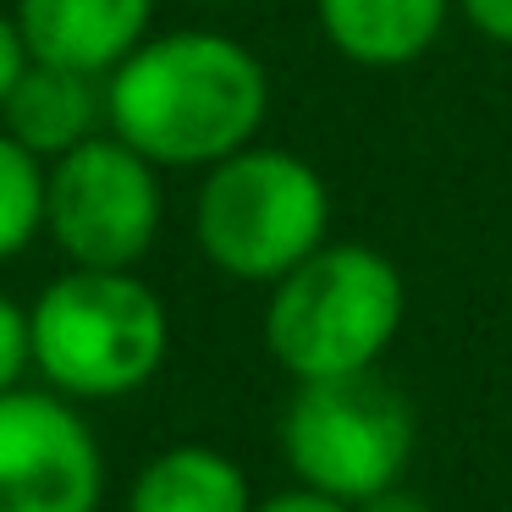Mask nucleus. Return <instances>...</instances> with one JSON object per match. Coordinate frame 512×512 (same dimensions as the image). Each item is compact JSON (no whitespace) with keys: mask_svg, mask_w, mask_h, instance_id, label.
Here are the masks:
<instances>
[{"mask_svg":"<svg viewBox=\"0 0 512 512\" xmlns=\"http://www.w3.org/2000/svg\"><path fill=\"white\" fill-rule=\"evenodd\" d=\"M0 127L50 166L67 149H78L94 133H105V78H89V72H72V67H56V61L28 56L17 89L0 105Z\"/></svg>","mask_w":512,"mask_h":512,"instance_id":"9","label":"nucleus"},{"mask_svg":"<svg viewBox=\"0 0 512 512\" xmlns=\"http://www.w3.org/2000/svg\"><path fill=\"white\" fill-rule=\"evenodd\" d=\"M193 243L226 281L270 287L331 243V188L314 160L254 138L199 171Z\"/></svg>","mask_w":512,"mask_h":512,"instance_id":"4","label":"nucleus"},{"mask_svg":"<svg viewBox=\"0 0 512 512\" xmlns=\"http://www.w3.org/2000/svg\"><path fill=\"white\" fill-rule=\"evenodd\" d=\"M39 386L72 402H122L166 369L171 309L138 270L67 265L28 303Z\"/></svg>","mask_w":512,"mask_h":512,"instance_id":"2","label":"nucleus"},{"mask_svg":"<svg viewBox=\"0 0 512 512\" xmlns=\"http://www.w3.org/2000/svg\"><path fill=\"white\" fill-rule=\"evenodd\" d=\"M408 314V281L369 243H320L303 265L270 281L265 298V353L281 375L336 380L380 369Z\"/></svg>","mask_w":512,"mask_h":512,"instance_id":"3","label":"nucleus"},{"mask_svg":"<svg viewBox=\"0 0 512 512\" xmlns=\"http://www.w3.org/2000/svg\"><path fill=\"white\" fill-rule=\"evenodd\" d=\"M276 441L298 485L358 507L408 479L419 452V413L380 369L298 380L281 408Z\"/></svg>","mask_w":512,"mask_h":512,"instance_id":"5","label":"nucleus"},{"mask_svg":"<svg viewBox=\"0 0 512 512\" xmlns=\"http://www.w3.org/2000/svg\"><path fill=\"white\" fill-rule=\"evenodd\" d=\"M193 6H237V0H193Z\"/></svg>","mask_w":512,"mask_h":512,"instance_id":"18","label":"nucleus"},{"mask_svg":"<svg viewBox=\"0 0 512 512\" xmlns=\"http://www.w3.org/2000/svg\"><path fill=\"white\" fill-rule=\"evenodd\" d=\"M270 116V72L221 28L149 34L105 78V133L160 171H210L254 144Z\"/></svg>","mask_w":512,"mask_h":512,"instance_id":"1","label":"nucleus"},{"mask_svg":"<svg viewBox=\"0 0 512 512\" xmlns=\"http://www.w3.org/2000/svg\"><path fill=\"white\" fill-rule=\"evenodd\" d=\"M23 67H28L23 28H17L12 6H0V105H6V94L17 89V78H23Z\"/></svg>","mask_w":512,"mask_h":512,"instance_id":"15","label":"nucleus"},{"mask_svg":"<svg viewBox=\"0 0 512 512\" xmlns=\"http://www.w3.org/2000/svg\"><path fill=\"white\" fill-rule=\"evenodd\" d=\"M452 12H463V23L479 39L512 50V0H452Z\"/></svg>","mask_w":512,"mask_h":512,"instance_id":"14","label":"nucleus"},{"mask_svg":"<svg viewBox=\"0 0 512 512\" xmlns=\"http://www.w3.org/2000/svg\"><path fill=\"white\" fill-rule=\"evenodd\" d=\"M166 182L116 133H94L45 166V237L67 265L138 270L160 243Z\"/></svg>","mask_w":512,"mask_h":512,"instance_id":"6","label":"nucleus"},{"mask_svg":"<svg viewBox=\"0 0 512 512\" xmlns=\"http://www.w3.org/2000/svg\"><path fill=\"white\" fill-rule=\"evenodd\" d=\"M353 512H435L430 501L419 496V490L402 479V485H391V490H380V496H369V501H358Z\"/></svg>","mask_w":512,"mask_h":512,"instance_id":"17","label":"nucleus"},{"mask_svg":"<svg viewBox=\"0 0 512 512\" xmlns=\"http://www.w3.org/2000/svg\"><path fill=\"white\" fill-rule=\"evenodd\" d=\"M105 452L83 402L50 386L0 397V512H100Z\"/></svg>","mask_w":512,"mask_h":512,"instance_id":"7","label":"nucleus"},{"mask_svg":"<svg viewBox=\"0 0 512 512\" xmlns=\"http://www.w3.org/2000/svg\"><path fill=\"white\" fill-rule=\"evenodd\" d=\"M254 512H353V507H347V501H336V496H325V490H309V485H298V479H292L287 490L254 501Z\"/></svg>","mask_w":512,"mask_h":512,"instance_id":"16","label":"nucleus"},{"mask_svg":"<svg viewBox=\"0 0 512 512\" xmlns=\"http://www.w3.org/2000/svg\"><path fill=\"white\" fill-rule=\"evenodd\" d=\"M12 17L34 61L89 78H111L155 34V0H12Z\"/></svg>","mask_w":512,"mask_h":512,"instance_id":"8","label":"nucleus"},{"mask_svg":"<svg viewBox=\"0 0 512 512\" xmlns=\"http://www.w3.org/2000/svg\"><path fill=\"white\" fill-rule=\"evenodd\" d=\"M127 512H254L243 463L210 441H177L138 468Z\"/></svg>","mask_w":512,"mask_h":512,"instance_id":"11","label":"nucleus"},{"mask_svg":"<svg viewBox=\"0 0 512 512\" xmlns=\"http://www.w3.org/2000/svg\"><path fill=\"white\" fill-rule=\"evenodd\" d=\"M45 237V160L0 127V265Z\"/></svg>","mask_w":512,"mask_h":512,"instance_id":"12","label":"nucleus"},{"mask_svg":"<svg viewBox=\"0 0 512 512\" xmlns=\"http://www.w3.org/2000/svg\"><path fill=\"white\" fill-rule=\"evenodd\" d=\"M452 0H314V23L342 61L369 72H397L430 56Z\"/></svg>","mask_w":512,"mask_h":512,"instance_id":"10","label":"nucleus"},{"mask_svg":"<svg viewBox=\"0 0 512 512\" xmlns=\"http://www.w3.org/2000/svg\"><path fill=\"white\" fill-rule=\"evenodd\" d=\"M34 375V325H28V303L12 292H0V397L28 386Z\"/></svg>","mask_w":512,"mask_h":512,"instance_id":"13","label":"nucleus"}]
</instances>
